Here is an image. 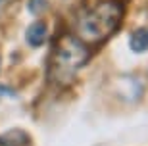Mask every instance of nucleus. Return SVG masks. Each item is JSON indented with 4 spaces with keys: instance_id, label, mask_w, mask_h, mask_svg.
Returning <instances> with one entry per match:
<instances>
[{
    "instance_id": "7ed1b4c3",
    "label": "nucleus",
    "mask_w": 148,
    "mask_h": 146,
    "mask_svg": "<svg viewBox=\"0 0 148 146\" xmlns=\"http://www.w3.org/2000/svg\"><path fill=\"white\" fill-rule=\"evenodd\" d=\"M46 35H48V29H46V23L42 19H37L35 23H31L29 29L25 31V38L31 46H42L46 40Z\"/></svg>"
},
{
    "instance_id": "f03ea898",
    "label": "nucleus",
    "mask_w": 148,
    "mask_h": 146,
    "mask_svg": "<svg viewBox=\"0 0 148 146\" xmlns=\"http://www.w3.org/2000/svg\"><path fill=\"white\" fill-rule=\"evenodd\" d=\"M88 56V48L83 40L64 35L58 40L50 60V79L58 85H69L75 73L87 64Z\"/></svg>"
},
{
    "instance_id": "39448f33",
    "label": "nucleus",
    "mask_w": 148,
    "mask_h": 146,
    "mask_svg": "<svg viewBox=\"0 0 148 146\" xmlns=\"http://www.w3.org/2000/svg\"><path fill=\"white\" fill-rule=\"evenodd\" d=\"M129 46L133 52L148 50V27H140L137 31H133V35L129 37Z\"/></svg>"
},
{
    "instance_id": "423d86ee",
    "label": "nucleus",
    "mask_w": 148,
    "mask_h": 146,
    "mask_svg": "<svg viewBox=\"0 0 148 146\" xmlns=\"http://www.w3.org/2000/svg\"><path fill=\"white\" fill-rule=\"evenodd\" d=\"M27 8L33 16H40V14L48 8V0H29Z\"/></svg>"
},
{
    "instance_id": "f257e3e1",
    "label": "nucleus",
    "mask_w": 148,
    "mask_h": 146,
    "mask_svg": "<svg viewBox=\"0 0 148 146\" xmlns=\"http://www.w3.org/2000/svg\"><path fill=\"white\" fill-rule=\"evenodd\" d=\"M123 19V6L117 0H100L88 10H85L77 21L79 40L87 44L104 42L114 35Z\"/></svg>"
},
{
    "instance_id": "0eeeda50",
    "label": "nucleus",
    "mask_w": 148,
    "mask_h": 146,
    "mask_svg": "<svg viewBox=\"0 0 148 146\" xmlns=\"http://www.w3.org/2000/svg\"><path fill=\"white\" fill-rule=\"evenodd\" d=\"M16 96V92L12 90V88H8V87H0V96Z\"/></svg>"
},
{
    "instance_id": "6e6552de",
    "label": "nucleus",
    "mask_w": 148,
    "mask_h": 146,
    "mask_svg": "<svg viewBox=\"0 0 148 146\" xmlns=\"http://www.w3.org/2000/svg\"><path fill=\"white\" fill-rule=\"evenodd\" d=\"M2 4H4V0H0V6H2Z\"/></svg>"
},
{
    "instance_id": "20e7f679",
    "label": "nucleus",
    "mask_w": 148,
    "mask_h": 146,
    "mask_svg": "<svg viewBox=\"0 0 148 146\" xmlns=\"http://www.w3.org/2000/svg\"><path fill=\"white\" fill-rule=\"evenodd\" d=\"M29 135L23 129H8L6 133L0 135V146H27Z\"/></svg>"
}]
</instances>
